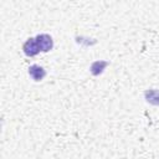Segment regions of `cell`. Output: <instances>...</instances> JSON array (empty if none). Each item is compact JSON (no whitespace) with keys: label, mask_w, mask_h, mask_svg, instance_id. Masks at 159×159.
Masks as SVG:
<instances>
[{"label":"cell","mask_w":159,"mask_h":159,"mask_svg":"<svg viewBox=\"0 0 159 159\" xmlns=\"http://www.w3.org/2000/svg\"><path fill=\"white\" fill-rule=\"evenodd\" d=\"M36 41H37V45H39V47H40V50L42 52H48L53 47V40L47 34H40V35H37L36 36Z\"/></svg>","instance_id":"cell-1"},{"label":"cell","mask_w":159,"mask_h":159,"mask_svg":"<svg viewBox=\"0 0 159 159\" xmlns=\"http://www.w3.org/2000/svg\"><path fill=\"white\" fill-rule=\"evenodd\" d=\"M29 75L31 76V78H32L34 81L39 82V81H42V80L45 78L46 71H45L41 66H39V65H31V66L29 67Z\"/></svg>","instance_id":"cell-3"},{"label":"cell","mask_w":159,"mask_h":159,"mask_svg":"<svg viewBox=\"0 0 159 159\" xmlns=\"http://www.w3.org/2000/svg\"><path fill=\"white\" fill-rule=\"evenodd\" d=\"M108 65H109V63H108L107 61H102V60L94 61V62L91 65V67H89L91 73H92L93 76H98V75H101V73L103 72V70H104Z\"/></svg>","instance_id":"cell-5"},{"label":"cell","mask_w":159,"mask_h":159,"mask_svg":"<svg viewBox=\"0 0 159 159\" xmlns=\"http://www.w3.org/2000/svg\"><path fill=\"white\" fill-rule=\"evenodd\" d=\"M145 101L153 106H159V89H147L144 92Z\"/></svg>","instance_id":"cell-4"},{"label":"cell","mask_w":159,"mask_h":159,"mask_svg":"<svg viewBox=\"0 0 159 159\" xmlns=\"http://www.w3.org/2000/svg\"><path fill=\"white\" fill-rule=\"evenodd\" d=\"M22 51H24V53H25L26 56H29V57L36 56V55L41 51L40 47H39V45H37L36 37H35V39H34V37L27 39L26 42H25L24 46H22Z\"/></svg>","instance_id":"cell-2"}]
</instances>
